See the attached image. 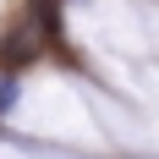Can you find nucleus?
I'll list each match as a JSON object with an SVG mask.
<instances>
[{
	"instance_id": "nucleus-1",
	"label": "nucleus",
	"mask_w": 159,
	"mask_h": 159,
	"mask_svg": "<svg viewBox=\"0 0 159 159\" xmlns=\"http://www.w3.org/2000/svg\"><path fill=\"white\" fill-rule=\"evenodd\" d=\"M33 22H22V28H11L6 33V39H0V71H11V66H28L33 55H39V49H33Z\"/></svg>"
},
{
	"instance_id": "nucleus-2",
	"label": "nucleus",
	"mask_w": 159,
	"mask_h": 159,
	"mask_svg": "<svg viewBox=\"0 0 159 159\" xmlns=\"http://www.w3.org/2000/svg\"><path fill=\"white\" fill-rule=\"evenodd\" d=\"M28 22L39 33H44V39H55V33H61V16H55V0H33L28 6Z\"/></svg>"
},
{
	"instance_id": "nucleus-3",
	"label": "nucleus",
	"mask_w": 159,
	"mask_h": 159,
	"mask_svg": "<svg viewBox=\"0 0 159 159\" xmlns=\"http://www.w3.org/2000/svg\"><path fill=\"white\" fill-rule=\"evenodd\" d=\"M11 104H16V77H11V71H0V115L11 110Z\"/></svg>"
}]
</instances>
